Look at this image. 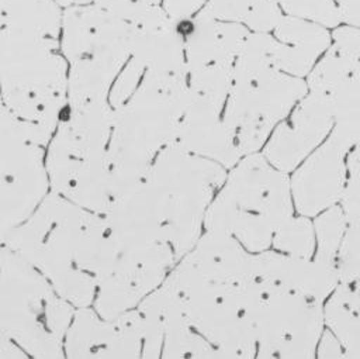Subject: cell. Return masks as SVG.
Wrapping results in <instances>:
<instances>
[{
    "label": "cell",
    "instance_id": "cell-1",
    "mask_svg": "<svg viewBox=\"0 0 360 359\" xmlns=\"http://www.w3.org/2000/svg\"><path fill=\"white\" fill-rule=\"evenodd\" d=\"M76 308L93 306L100 282L114 269L117 248L104 214L51 191L24 222L1 237Z\"/></svg>",
    "mask_w": 360,
    "mask_h": 359
},
{
    "label": "cell",
    "instance_id": "cell-2",
    "mask_svg": "<svg viewBox=\"0 0 360 359\" xmlns=\"http://www.w3.org/2000/svg\"><path fill=\"white\" fill-rule=\"evenodd\" d=\"M188 94L187 73L145 69L131 96L114 108L108 146L112 200L139 183L176 141Z\"/></svg>",
    "mask_w": 360,
    "mask_h": 359
},
{
    "label": "cell",
    "instance_id": "cell-3",
    "mask_svg": "<svg viewBox=\"0 0 360 359\" xmlns=\"http://www.w3.org/2000/svg\"><path fill=\"white\" fill-rule=\"evenodd\" d=\"M59 46L56 38L0 32L1 104L45 146L69 104V62Z\"/></svg>",
    "mask_w": 360,
    "mask_h": 359
},
{
    "label": "cell",
    "instance_id": "cell-4",
    "mask_svg": "<svg viewBox=\"0 0 360 359\" xmlns=\"http://www.w3.org/2000/svg\"><path fill=\"white\" fill-rule=\"evenodd\" d=\"M112 118L110 101L69 103L45 155L51 190L100 214L112 203L108 162Z\"/></svg>",
    "mask_w": 360,
    "mask_h": 359
},
{
    "label": "cell",
    "instance_id": "cell-5",
    "mask_svg": "<svg viewBox=\"0 0 360 359\" xmlns=\"http://www.w3.org/2000/svg\"><path fill=\"white\" fill-rule=\"evenodd\" d=\"M294 214L290 173L253 152L228 170L207 208L204 229L226 232L259 253L271 248L276 231Z\"/></svg>",
    "mask_w": 360,
    "mask_h": 359
},
{
    "label": "cell",
    "instance_id": "cell-6",
    "mask_svg": "<svg viewBox=\"0 0 360 359\" xmlns=\"http://www.w3.org/2000/svg\"><path fill=\"white\" fill-rule=\"evenodd\" d=\"M269 32H250L235 61L224 121L240 153L259 152L274 128L309 92L305 77L274 68L267 56Z\"/></svg>",
    "mask_w": 360,
    "mask_h": 359
},
{
    "label": "cell",
    "instance_id": "cell-7",
    "mask_svg": "<svg viewBox=\"0 0 360 359\" xmlns=\"http://www.w3.org/2000/svg\"><path fill=\"white\" fill-rule=\"evenodd\" d=\"M0 335L32 358H63L76 307L27 259L1 245Z\"/></svg>",
    "mask_w": 360,
    "mask_h": 359
},
{
    "label": "cell",
    "instance_id": "cell-8",
    "mask_svg": "<svg viewBox=\"0 0 360 359\" xmlns=\"http://www.w3.org/2000/svg\"><path fill=\"white\" fill-rule=\"evenodd\" d=\"M228 169L172 142L153 160L145 179L153 193L177 262L202 235L204 218Z\"/></svg>",
    "mask_w": 360,
    "mask_h": 359
},
{
    "label": "cell",
    "instance_id": "cell-9",
    "mask_svg": "<svg viewBox=\"0 0 360 359\" xmlns=\"http://www.w3.org/2000/svg\"><path fill=\"white\" fill-rule=\"evenodd\" d=\"M165 283L190 325L215 348L219 358H256V277L245 283L208 280L174 265Z\"/></svg>",
    "mask_w": 360,
    "mask_h": 359
},
{
    "label": "cell",
    "instance_id": "cell-10",
    "mask_svg": "<svg viewBox=\"0 0 360 359\" xmlns=\"http://www.w3.org/2000/svg\"><path fill=\"white\" fill-rule=\"evenodd\" d=\"M259 283L253 322L256 358H315L325 329L323 301Z\"/></svg>",
    "mask_w": 360,
    "mask_h": 359
},
{
    "label": "cell",
    "instance_id": "cell-11",
    "mask_svg": "<svg viewBox=\"0 0 360 359\" xmlns=\"http://www.w3.org/2000/svg\"><path fill=\"white\" fill-rule=\"evenodd\" d=\"M46 146L1 104V237L24 222L52 191Z\"/></svg>",
    "mask_w": 360,
    "mask_h": 359
},
{
    "label": "cell",
    "instance_id": "cell-12",
    "mask_svg": "<svg viewBox=\"0 0 360 359\" xmlns=\"http://www.w3.org/2000/svg\"><path fill=\"white\" fill-rule=\"evenodd\" d=\"M60 49L69 65L120 75L132 53L135 25L100 7L73 4L62 18Z\"/></svg>",
    "mask_w": 360,
    "mask_h": 359
},
{
    "label": "cell",
    "instance_id": "cell-13",
    "mask_svg": "<svg viewBox=\"0 0 360 359\" xmlns=\"http://www.w3.org/2000/svg\"><path fill=\"white\" fill-rule=\"evenodd\" d=\"M353 145L336 130L291 173V193L297 214L314 218L340 203L346 176L347 153Z\"/></svg>",
    "mask_w": 360,
    "mask_h": 359
},
{
    "label": "cell",
    "instance_id": "cell-14",
    "mask_svg": "<svg viewBox=\"0 0 360 359\" xmlns=\"http://www.w3.org/2000/svg\"><path fill=\"white\" fill-rule=\"evenodd\" d=\"M333 127L329 96L309 90L274 128L262 153L277 169L291 173L329 137Z\"/></svg>",
    "mask_w": 360,
    "mask_h": 359
},
{
    "label": "cell",
    "instance_id": "cell-15",
    "mask_svg": "<svg viewBox=\"0 0 360 359\" xmlns=\"http://www.w3.org/2000/svg\"><path fill=\"white\" fill-rule=\"evenodd\" d=\"M143 328L138 308L114 318L77 307L65 338L69 358H142Z\"/></svg>",
    "mask_w": 360,
    "mask_h": 359
},
{
    "label": "cell",
    "instance_id": "cell-16",
    "mask_svg": "<svg viewBox=\"0 0 360 359\" xmlns=\"http://www.w3.org/2000/svg\"><path fill=\"white\" fill-rule=\"evenodd\" d=\"M176 142L191 153L221 163L228 170L243 156L224 121V107L190 89Z\"/></svg>",
    "mask_w": 360,
    "mask_h": 359
},
{
    "label": "cell",
    "instance_id": "cell-17",
    "mask_svg": "<svg viewBox=\"0 0 360 359\" xmlns=\"http://www.w3.org/2000/svg\"><path fill=\"white\" fill-rule=\"evenodd\" d=\"M255 277L263 284L280 287L323 301L340 283L338 265L315 256L301 258L267 249L253 255Z\"/></svg>",
    "mask_w": 360,
    "mask_h": 359
},
{
    "label": "cell",
    "instance_id": "cell-18",
    "mask_svg": "<svg viewBox=\"0 0 360 359\" xmlns=\"http://www.w3.org/2000/svg\"><path fill=\"white\" fill-rule=\"evenodd\" d=\"M184 38L187 73L212 65H235L250 34L242 23L221 21L200 10L190 18L177 20Z\"/></svg>",
    "mask_w": 360,
    "mask_h": 359
},
{
    "label": "cell",
    "instance_id": "cell-19",
    "mask_svg": "<svg viewBox=\"0 0 360 359\" xmlns=\"http://www.w3.org/2000/svg\"><path fill=\"white\" fill-rule=\"evenodd\" d=\"M330 45V28L284 14L273 34H269L267 56L274 68L292 76L307 77Z\"/></svg>",
    "mask_w": 360,
    "mask_h": 359
},
{
    "label": "cell",
    "instance_id": "cell-20",
    "mask_svg": "<svg viewBox=\"0 0 360 359\" xmlns=\"http://www.w3.org/2000/svg\"><path fill=\"white\" fill-rule=\"evenodd\" d=\"M162 290L165 293L162 358H219L215 348L190 325L165 282Z\"/></svg>",
    "mask_w": 360,
    "mask_h": 359
},
{
    "label": "cell",
    "instance_id": "cell-21",
    "mask_svg": "<svg viewBox=\"0 0 360 359\" xmlns=\"http://www.w3.org/2000/svg\"><path fill=\"white\" fill-rule=\"evenodd\" d=\"M62 18L55 0H1V28L58 39Z\"/></svg>",
    "mask_w": 360,
    "mask_h": 359
},
{
    "label": "cell",
    "instance_id": "cell-22",
    "mask_svg": "<svg viewBox=\"0 0 360 359\" xmlns=\"http://www.w3.org/2000/svg\"><path fill=\"white\" fill-rule=\"evenodd\" d=\"M328 96L335 117L333 130L354 146L360 141V73H352Z\"/></svg>",
    "mask_w": 360,
    "mask_h": 359
},
{
    "label": "cell",
    "instance_id": "cell-23",
    "mask_svg": "<svg viewBox=\"0 0 360 359\" xmlns=\"http://www.w3.org/2000/svg\"><path fill=\"white\" fill-rule=\"evenodd\" d=\"M271 248L294 256L312 258L316 251L314 218L294 214L276 231Z\"/></svg>",
    "mask_w": 360,
    "mask_h": 359
},
{
    "label": "cell",
    "instance_id": "cell-24",
    "mask_svg": "<svg viewBox=\"0 0 360 359\" xmlns=\"http://www.w3.org/2000/svg\"><path fill=\"white\" fill-rule=\"evenodd\" d=\"M316 251L315 258L338 265V255L346 231V217L339 204L314 217Z\"/></svg>",
    "mask_w": 360,
    "mask_h": 359
},
{
    "label": "cell",
    "instance_id": "cell-25",
    "mask_svg": "<svg viewBox=\"0 0 360 359\" xmlns=\"http://www.w3.org/2000/svg\"><path fill=\"white\" fill-rule=\"evenodd\" d=\"M352 73L354 72L350 62L332 44L305 79L311 92L330 94Z\"/></svg>",
    "mask_w": 360,
    "mask_h": 359
},
{
    "label": "cell",
    "instance_id": "cell-26",
    "mask_svg": "<svg viewBox=\"0 0 360 359\" xmlns=\"http://www.w3.org/2000/svg\"><path fill=\"white\" fill-rule=\"evenodd\" d=\"M288 15L319 23L330 30L342 24L338 3L340 0H277Z\"/></svg>",
    "mask_w": 360,
    "mask_h": 359
},
{
    "label": "cell",
    "instance_id": "cell-27",
    "mask_svg": "<svg viewBox=\"0 0 360 359\" xmlns=\"http://www.w3.org/2000/svg\"><path fill=\"white\" fill-rule=\"evenodd\" d=\"M338 269L340 282H353L360 277V218L347 221L338 255Z\"/></svg>",
    "mask_w": 360,
    "mask_h": 359
},
{
    "label": "cell",
    "instance_id": "cell-28",
    "mask_svg": "<svg viewBox=\"0 0 360 359\" xmlns=\"http://www.w3.org/2000/svg\"><path fill=\"white\" fill-rule=\"evenodd\" d=\"M339 206L346 222L360 218V141L347 153V176Z\"/></svg>",
    "mask_w": 360,
    "mask_h": 359
},
{
    "label": "cell",
    "instance_id": "cell-29",
    "mask_svg": "<svg viewBox=\"0 0 360 359\" xmlns=\"http://www.w3.org/2000/svg\"><path fill=\"white\" fill-rule=\"evenodd\" d=\"M93 1L134 25H138L142 21H145L160 3V0H93Z\"/></svg>",
    "mask_w": 360,
    "mask_h": 359
},
{
    "label": "cell",
    "instance_id": "cell-30",
    "mask_svg": "<svg viewBox=\"0 0 360 359\" xmlns=\"http://www.w3.org/2000/svg\"><path fill=\"white\" fill-rule=\"evenodd\" d=\"M283 17L284 11L277 0H256L245 25L252 32H273Z\"/></svg>",
    "mask_w": 360,
    "mask_h": 359
},
{
    "label": "cell",
    "instance_id": "cell-31",
    "mask_svg": "<svg viewBox=\"0 0 360 359\" xmlns=\"http://www.w3.org/2000/svg\"><path fill=\"white\" fill-rule=\"evenodd\" d=\"M255 3L256 0H207L201 10L217 20L242 23L245 25Z\"/></svg>",
    "mask_w": 360,
    "mask_h": 359
},
{
    "label": "cell",
    "instance_id": "cell-32",
    "mask_svg": "<svg viewBox=\"0 0 360 359\" xmlns=\"http://www.w3.org/2000/svg\"><path fill=\"white\" fill-rule=\"evenodd\" d=\"M332 44L346 56L353 72L360 73V27L340 24L332 30Z\"/></svg>",
    "mask_w": 360,
    "mask_h": 359
},
{
    "label": "cell",
    "instance_id": "cell-33",
    "mask_svg": "<svg viewBox=\"0 0 360 359\" xmlns=\"http://www.w3.org/2000/svg\"><path fill=\"white\" fill-rule=\"evenodd\" d=\"M316 358L322 359H349V353L345 349L339 338L325 327L322 336L316 348Z\"/></svg>",
    "mask_w": 360,
    "mask_h": 359
},
{
    "label": "cell",
    "instance_id": "cell-34",
    "mask_svg": "<svg viewBox=\"0 0 360 359\" xmlns=\"http://www.w3.org/2000/svg\"><path fill=\"white\" fill-rule=\"evenodd\" d=\"M166 13L176 18H190L195 15L207 3V0H162Z\"/></svg>",
    "mask_w": 360,
    "mask_h": 359
},
{
    "label": "cell",
    "instance_id": "cell-35",
    "mask_svg": "<svg viewBox=\"0 0 360 359\" xmlns=\"http://www.w3.org/2000/svg\"><path fill=\"white\" fill-rule=\"evenodd\" d=\"M338 6L342 24L360 27V0H340Z\"/></svg>",
    "mask_w": 360,
    "mask_h": 359
},
{
    "label": "cell",
    "instance_id": "cell-36",
    "mask_svg": "<svg viewBox=\"0 0 360 359\" xmlns=\"http://www.w3.org/2000/svg\"><path fill=\"white\" fill-rule=\"evenodd\" d=\"M0 358L1 359H10V358H27L30 356L18 344H15L13 339L0 335Z\"/></svg>",
    "mask_w": 360,
    "mask_h": 359
},
{
    "label": "cell",
    "instance_id": "cell-37",
    "mask_svg": "<svg viewBox=\"0 0 360 359\" xmlns=\"http://www.w3.org/2000/svg\"><path fill=\"white\" fill-rule=\"evenodd\" d=\"M59 6H62V7H70V6H73V4H76V0H55Z\"/></svg>",
    "mask_w": 360,
    "mask_h": 359
}]
</instances>
